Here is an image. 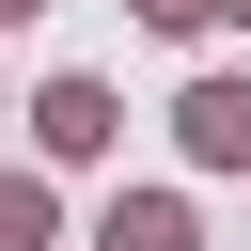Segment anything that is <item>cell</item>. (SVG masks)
I'll return each mask as SVG.
<instances>
[{"mask_svg":"<svg viewBox=\"0 0 251 251\" xmlns=\"http://www.w3.org/2000/svg\"><path fill=\"white\" fill-rule=\"evenodd\" d=\"M31 141H47L63 173H94V157L126 141V110H110V78H47V94H31Z\"/></svg>","mask_w":251,"mask_h":251,"instance_id":"obj_1","label":"cell"},{"mask_svg":"<svg viewBox=\"0 0 251 251\" xmlns=\"http://www.w3.org/2000/svg\"><path fill=\"white\" fill-rule=\"evenodd\" d=\"M173 141H188V173H251V78H188Z\"/></svg>","mask_w":251,"mask_h":251,"instance_id":"obj_2","label":"cell"},{"mask_svg":"<svg viewBox=\"0 0 251 251\" xmlns=\"http://www.w3.org/2000/svg\"><path fill=\"white\" fill-rule=\"evenodd\" d=\"M94 251H204V235H188V204H173V188H126V204L94 220Z\"/></svg>","mask_w":251,"mask_h":251,"instance_id":"obj_3","label":"cell"},{"mask_svg":"<svg viewBox=\"0 0 251 251\" xmlns=\"http://www.w3.org/2000/svg\"><path fill=\"white\" fill-rule=\"evenodd\" d=\"M47 220H63L47 173H0V251H47Z\"/></svg>","mask_w":251,"mask_h":251,"instance_id":"obj_4","label":"cell"},{"mask_svg":"<svg viewBox=\"0 0 251 251\" xmlns=\"http://www.w3.org/2000/svg\"><path fill=\"white\" fill-rule=\"evenodd\" d=\"M126 16H141V31H204L220 0H126Z\"/></svg>","mask_w":251,"mask_h":251,"instance_id":"obj_5","label":"cell"},{"mask_svg":"<svg viewBox=\"0 0 251 251\" xmlns=\"http://www.w3.org/2000/svg\"><path fill=\"white\" fill-rule=\"evenodd\" d=\"M31 16H47V0H0V31H31Z\"/></svg>","mask_w":251,"mask_h":251,"instance_id":"obj_6","label":"cell"},{"mask_svg":"<svg viewBox=\"0 0 251 251\" xmlns=\"http://www.w3.org/2000/svg\"><path fill=\"white\" fill-rule=\"evenodd\" d=\"M220 16H251V0H220Z\"/></svg>","mask_w":251,"mask_h":251,"instance_id":"obj_7","label":"cell"}]
</instances>
